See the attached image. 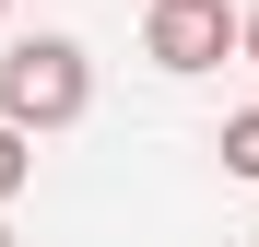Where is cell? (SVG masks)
<instances>
[{
  "label": "cell",
  "instance_id": "cell-2",
  "mask_svg": "<svg viewBox=\"0 0 259 247\" xmlns=\"http://www.w3.org/2000/svg\"><path fill=\"white\" fill-rule=\"evenodd\" d=\"M142 59H153V71L236 59V0H153V12H142Z\"/></svg>",
  "mask_w": 259,
  "mask_h": 247
},
{
  "label": "cell",
  "instance_id": "cell-7",
  "mask_svg": "<svg viewBox=\"0 0 259 247\" xmlns=\"http://www.w3.org/2000/svg\"><path fill=\"white\" fill-rule=\"evenodd\" d=\"M0 12H12V0H0Z\"/></svg>",
  "mask_w": 259,
  "mask_h": 247
},
{
  "label": "cell",
  "instance_id": "cell-4",
  "mask_svg": "<svg viewBox=\"0 0 259 247\" xmlns=\"http://www.w3.org/2000/svg\"><path fill=\"white\" fill-rule=\"evenodd\" d=\"M24 177H35V141H24V130H12V118H0V200H12V188H24Z\"/></svg>",
  "mask_w": 259,
  "mask_h": 247
},
{
  "label": "cell",
  "instance_id": "cell-5",
  "mask_svg": "<svg viewBox=\"0 0 259 247\" xmlns=\"http://www.w3.org/2000/svg\"><path fill=\"white\" fill-rule=\"evenodd\" d=\"M236 59H259V12H236Z\"/></svg>",
  "mask_w": 259,
  "mask_h": 247
},
{
  "label": "cell",
  "instance_id": "cell-3",
  "mask_svg": "<svg viewBox=\"0 0 259 247\" xmlns=\"http://www.w3.org/2000/svg\"><path fill=\"white\" fill-rule=\"evenodd\" d=\"M224 177H247V188H259V106H247V118H224Z\"/></svg>",
  "mask_w": 259,
  "mask_h": 247
},
{
  "label": "cell",
  "instance_id": "cell-1",
  "mask_svg": "<svg viewBox=\"0 0 259 247\" xmlns=\"http://www.w3.org/2000/svg\"><path fill=\"white\" fill-rule=\"evenodd\" d=\"M95 106V71H82L71 35H24V47H0V118L35 141V130H71V118Z\"/></svg>",
  "mask_w": 259,
  "mask_h": 247
},
{
  "label": "cell",
  "instance_id": "cell-6",
  "mask_svg": "<svg viewBox=\"0 0 259 247\" xmlns=\"http://www.w3.org/2000/svg\"><path fill=\"white\" fill-rule=\"evenodd\" d=\"M0 247H12V224H0Z\"/></svg>",
  "mask_w": 259,
  "mask_h": 247
}]
</instances>
